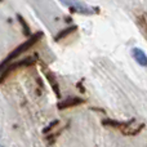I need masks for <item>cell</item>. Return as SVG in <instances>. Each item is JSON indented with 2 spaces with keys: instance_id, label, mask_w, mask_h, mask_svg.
I'll return each instance as SVG.
<instances>
[{
  "instance_id": "obj_1",
  "label": "cell",
  "mask_w": 147,
  "mask_h": 147,
  "mask_svg": "<svg viewBox=\"0 0 147 147\" xmlns=\"http://www.w3.org/2000/svg\"><path fill=\"white\" fill-rule=\"evenodd\" d=\"M102 125L105 128H109V129L119 130L123 136H127V137L138 136L146 127L145 123L136 124V119L125 120V121H120V120H115V119H103L102 120Z\"/></svg>"
},
{
  "instance_id": "obj_2",
  "label": "cell",
  "mask_w": 147,
  "mask_h": 147,
  "mask_svg": "<svg viewBox=\"0 0 147 147\" xmlns=\"http://www.w3.org/2000/svg\"><path fill=\"white\" fill-rule=\"evenodd\" d=\"M43 36H44V34L41 32V31H38V32L32 34L31 36H28V39L25 41V43L20 44L14 51H12L1 62H0V72H1L9 63H12V62H14L16 59H18V57H21L25 52H27L28 49H31L32 47H35L36 44L43 39Z\"/></svg>"
},
{
  "instance_id": "obj_3",
  "label": "cell",
  "mask_w": 147,
  "mask_h": 147,
  "mask_svg": "<svg viewBox=\"0 0 147 147\" xmlns=\"http://www.w3.org/2000/svg\"><path fill=\"white\" fill-rule=\"evenodd\" d=\"M35 63H36V59H34L32 57H27V58L21 59V61L12 62V63H9L1 72H0V83H3L13 71H17V70L21 69V67H31Z\"/></svg>"
},
{
  "instance_id": "obj_4",
  "label": "cell",
  "mask_w": 147,
  "mask_h": 147,
  "mask_svg": "<svg viewBox=\"0 0 147 147\" xmlns=\"http://www.w3.org/2000/svg\"><path fill=\"white\" fill-rule=\"evenodd\" d=\"M62 4L67 5L71 13H78V14H84V16H90L94 13H98V9L88 7L86 4L79 1V0H59Z\"/></svg>"
},
{
  "instance_id": "obj_5",
  "label": "cell",
  "mask_w": 147,
  "mask_h": 147,
  "mask_svg": "<svg viewBox=\"0 0 147 147\" xmlns=\"http://www.w3.org/2000/svg\"><path fill=\"white\" fill-rule=\"evenodd\" d=\"M84 103H85V99L84 98L71 96V97H67V98H65V99H61V101L57 103V109H58L59 111H65V110L74 109V107H78V106L84 105Z\"/></svg>"
},
{
  "instance_id": "obj_6",
  "label": "cell",
  "mask_w": 147,
  "mask_h": 147,
  "mask_svg": "<svg viewBox=\"0 0 147 147\" xmlns=\"http://www.w3.org/2000/svg\"><path fill=\"white\" fill-rule=\"evenodd\" d=\"M44 75H45V79L49 83V85H51V88L53 89L54 94H56V97L58 99H61V88H59V84H58V80H57L56 75H54L53 72L51 71V70L48 69H44Z\"/></svg>"
},
{
  "instance_id": "obj_7",
  "label": "cell",
  "mask_w": 147,
  "mask_h": 147,
  "mask_svg": "<svg viewBox=\"0 0 147 147\" xmlns=\"http://www.w3.org/2000/svg\"><path fill=\"white\" fill-rule=\"evenodd\" d=\"M76 31H78V26H76V25L67 26V27L62 28V30L59 31V32L57 34L56 36H54V41H56V43H59V41H62V40H65V39H67L69 36H71L72 34H75Z\"/></svg>"
},
{
  "instance_id": "obj_8",
  "label": "cell",
  "mask_w": 147,
  "mask_h": 147,
  "mask_svg": "<svg viewBox=\"0 0 147 147\" xmlns=\"http://www.w3.org/2000/svg\"><path fill=\"white\" fill-rule=\"evenodd\" d=\"M132 57L134 58V61L137 62L140 66L147 67V54L142 49L140 48H133L132 49Z\"/></svg>"
},
{
  "instance_id": "obj_9",
  "label": "cell",
  "mask_w": 147,
  "mask_h": 147,
  "mask_svg": "<svg viewBox=\"0 0 147 147\" xmlns=\"http://www.w3.org/2000/svg\"><path fill=\"white\" fill-rule=\"evenodd\" d=\"M136 22H137V26L140 27L141 32H143V35H145L147 39V13L143 12V13H141V14H138Z\"/></svg>"
},
{
  "instance_id": "obj_10",
  "label": "cell",
  "mask_w": 147,
  "mask_h": 147,
  "mask_svg": "<svg viewBox=\"0 0 147 147\" xmlns=\"http://www.w3.org/2000/svg\"><path fill=\"white\" fill-rule=\"evenodd\" d=\"M17 17H18V21L21 22V25H22V27H23V34H25L26 36H31L32 34H31V31H30V26L27 25V22H26V21L22 18V16L18 14Z\"/></svg>"
},
{
  "instance_id": "obj_11",
  "label": "cell",
  "mask_w": 147,
  "mask_h": 147,
  "mask_svg": "<svg viewBox=\"0 0 147 147\" xmlns=\"http://www.w3.org/2000/svg\"><path fill=\"white\" fill-rule=\"evenodd\" d=\"M59 125V120H53V121L51 123V124L48 125L47 128H44V134H49V133H52V132H54V128L56 127H58Z\"/></svg>"
}]
</instances>
